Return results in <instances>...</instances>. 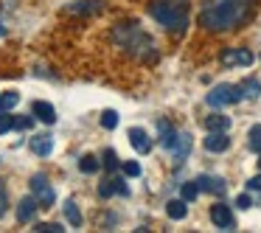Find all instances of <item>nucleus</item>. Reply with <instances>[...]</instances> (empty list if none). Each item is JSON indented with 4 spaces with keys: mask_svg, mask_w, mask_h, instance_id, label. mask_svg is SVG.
<instances>
[{
    "mask_svg": "<svg viewBox=\"0 0 261 233\" xmlns=\"http://www.w3.org/2000/svg\"><path fill=\"white\" fill-rule=\"evenodd\" d=\"M98 194H101L104 199L113 197V194H121V197H126V194H129V188L124 186V180H121V177H113V180H104L101 186H98Z\"/></svg>",
    "mask_w": 261,
    "mask_h": 233,
    "instance_id": "12",
    "label": "nucleus"
},
{
    "mask_svg": "<svg viewBox=\"0 0 261 233\" xmlns=\"http://www.w3.org/2000/svg\"><path fill=\"white\" fill-rule=\"evenodd\" d=\"M17 101H20V96L14 90H9V93H0V113H9L12 107H17Z\"/></svg>",
    "mask_w": 261,
    "mask_h": 233,
    "instance_id": "21",
    "label": "nucleus"
},
{
    "mask_svg": "<svg viewBox=\"0 0 261 233\" xmlns=\"http://www.w3.org/2000/svg\"><path fill=\"white\" fill-rule=\"evenodd\" d=\"M65 216H68V222H70L73 227L82 225V214H79V208H76V202H70V199L65 202Z\"/></svg>",
    "mask_w": 261,
    "mask_h": 233,
    "instance_id": "23",
    "label": "nucleus"
},
{
    "mask_svg": "<svg viewBox=\"0 0 261 233\" xmlns=\"http://www.w3.org/2000/svg\"><path fill=\"white\" fill-rule=\"evenodd\" d=\"M31 191H34V197L40 199V205H45V208H51L54 199H57V194H54V188L48 186V177L45 174H34V177H31Z\"/></svg>",
    "mask_w": 261,
    "mask_h": 233,
    "instance_id": "4",
    "label": "nucleus"
},
{
    "mask_svg": "<svg viewBox=\"0 0 261 233\" xmlns=\"http://www.w3.org/2000/svg\"><path fill=\"white\" fill-rule=\"evenodd\" d=\"M242 90H244V96H247V98H258L261 96V82L258 79H244L242 82Z\"/></svg>",
    "mask_w": 261,
    "mask_h": 233,
    "instance_id": "22",
    "label": "nucleus"
},
{
    "mask_svg": "<svg viewBox=\"0 0 261 233\" xmlns=\"http://www.w3.org/2000/svg\"><path fill=\"white\" fill-rule=\"evenodd\" d=\"M158 132H160V146H166V149L174 146L177 132H174V126H171L169 121H158Z\"/></svg>",
    "mask_w": 261,
    "mask_h": 233,
    "instance_id": "17",
    "label": "nucleus"
},
{
    "mask_svg": "<svg viewBox=\"0 0 261 233\" xmlns=\"http://www.w3.org/2000/svg\"><path fill=\"white\" fill-rule=\"evenodd\" d=\"M34 230H40V233H45V230H48V233H62L65 227H62V225H57V222H48V225H45V222H40V225H37Z\"/></svg>",
    "mask_w": 261,
    "mask_h": 233,
    "instance_id": "29",
    "label": "nucleus"
},
{
    "mask_svg": "<svg viewBox=\"0 0 261 233\" xmlns=\"http://www.w3.org/2000/svg\"><path fill=\"white\" fill-rule=\"evenodd\" d=\"M31 113H34V118L42 121V124H57V110L48 101H34L31 104Z\"/></svg>",
    "mask_w": 261,
    "mask_h": 233,
    "instance_id": "10",
    "label": "nucleus"
},
{
    "mask_svg": "<svg viewBox=\"0 0 261 233\" xmlns=\"http://www.w3.org/2000/svg\"><path fill=\"white\" fill-rule=\"evenodd\" d=\"M258 169H261V154H258Z\"/></svg>",
    "mask_w": 261,
    "mask_h": 233,
    "instance_id": "35",
    "label": "nucleus"
},
{
    "mask_svg": "<svg viewBox=\"0 0 261 233\" xmlns=\"http://www.w3.org/2000/svg\"><path fill=\"white\" fill-rule=\"evenodd\" d=\"M242 98H244L242 85H216L205 96V101H208V107H230V104H239Z\"/></svg>",
    "mask_w": 261,
    "mask_h": 233,
    "instance_id": "3",
    "label": "nucleus"
},
{
    "mask_svg": "<svg viewBox=\"0 0 261 233\" xmlns=\"http://www.w3.org/2000/svg\"><path fill=\"white\" fill-rule=\"evenodd\" d=\"M101 166H104V169H110V171H115V169H118V166H121V160H118V154H115L113 152V149H104V154H101Z\"/></svg>",
    "mask_w": 261,
    "mask_h": 233,
    "instance_id": "24",
    "label": "nucleus"
},
{
    "mask_svg": "<svg viewBox=\"0 0 261 233\" xmlns=\"http://www.w3.org/2000/svg\"><path fill=\"white\" fill-rule=\"evenodd\" d=\"M188 152H191V135H188V132H177V141H174V146H171L174 160H186Z\"/></svg>",
    "mask_w": 261,
    "mask_h": 233,
    "instance_id": "14",
    "label": "nucleus"
},
{
    "mask_svg": "<svg viewBox=\"0 0 261 233\" xmlns=\"http://www.w3.org/2000/svg\"><path fill=\"white\" fill-rule=\"evenodd\" d=\"M247 188H250V191H261V174L250 177V180H247Z\"/></svg>",
    "mask_w": 261,
    "mask_h": 233,
    "instance_id": "32",
    "label": "nucleus"
},
{
    "mask_svg": "<svg viewBox=\"0 0 261 233\" xmlns=\"http://www.w3.org/2000/svg\"><path fill=\"white\" fill-rule=\"evenodd\" d=\"M3 202H6V194H3V188H0V214L6 211V205H3Z\"/></svg>",
    "mask_w": 261,
    "mask_h": 233,
    "instance_id": "33",
    "label": "nucleus"
},
{
    "mask_svg": "<svg viewBox=\"0 0 261 233\" xmlns=\"http://www.w3.org/2000/svg\"><path fill=\"white\" fill-rule=\"evenodd\" d=\"M253 0H202L199 25L208 31H230L250 14Z\"/></svg>",
    "mask_w": 261,
    "mask_h": 233,
    "instance_id": "1",
    "label": "nucleus"
},
{
    "mask_svg": "<svg viewBox=\"0 0 261 233\" xmlns=\"http://www.w3.org/2000/svg\"><path fill=\"white\" fill-rule=\"evenodd\" d=\"M14 126H17V118H12L9 113H0V135L3 132H12Z\"/></svg>",
    "mask_w": 261,
    "mask_h": 233,
    "instance_id": "27",
    "label": "nucleus"
},
{
    "mask_svg": "<svg viewBox=\"0 0 261 233\" xmlns=\"http://www.w3.org/2000/svg\"><path fill=\"white\" fill-rule=\"evenodd\" d=\"M3 34H6V31H3V25H0V37H3Z\"/></svg>",
    "mask_w": 261,
    "mask_h": 233,
    "instance_id": "34",
    "label": "nucleus"
},
{
    "mask_svg": "<svg viewBox=\"0 0 261 233\" xmlns=\"http://www.w3.org/2000/svg\"><path fill=\"white\" fill-rule=\"evenodd\" d=\"M29 149L37 154V158H48L54 152V138L51 135H34L29 141Z\"/></svg>",
    "mask_w": 261,
    "mask_h": 233,
    "instance_id": "9",
    "label": "nucleus"
},
{
    "mask_svg": "<svg viewBox=\"0 0 261 233\" xmlns=\"http://www.w3.org/2000/svg\"><path fill=\"white\" fill-rule=\"evenodd\" d=\"M211 222H214L219 230H233V227H236V219H233V214H230V205H225V202H219V205L211 208Z\"/></svg>",
    "mask_w": 261,
    "mask_h": 233,
    "instance_id": "6",
    "label": "nucleus"
},
{
    "mask_svg": "<svg viewBox=\"0 0 261 233\" xmlns=\"http://www.w3.org/2000/svg\"><path fill=\"white\" fill-rule=\"evenodd\" d=\"M180 194H182V199H186V202H194V199H197V194H199V186H197V180H194V183H186Z\"/></svg>",
    "mask_w": 261,
    "mask_h": 233,
    "instance_id": "26",
    "label": "nucleus"
},
{
    "mask_svg": "<svg viewBox=\"0 0 261 233\" xmlns=\"http://www.w3.org/2000/svg\"><path fill=\"white\" fill-rule=\"evenodd\" d=\"M149 12H152V17L158 20L160 25H166L169 31H186V25H188V14L182 12V9L171 6V3H152Z\"/></svg>",
    "mask_w": 261,
    "mask_h": 233,
    "instance_id": "2",
    "label": "nucleus"
},
{
    "mask_svg": "<svg viewBox=\"0 0 261 233\" xmlns=\"http://www.w3.org/2000/svg\"><path fill=\"white\" fill-rule=\"evenodd\" d=\"M37 208H40V199H37V197H25L23 202L17 205V219L20 222H31V219H34V214H37Z\"/></svg>",
    "mask_w": 261,
    "mask_h": 233,
    "instance_id": "15",
    "label": "nucleus"
},
{
    "mask_svg": "<svg viewBox=\"0 0 261 233\" xmlns=\"http://www.w3.org/2000/svg\"><path fill=\"white\" fill-rule=\"evenodd\" d=\"M31 126H34V118H31V115H25V118H17V126H14V130H31Z\"/></svg>",
    "mask_w": 261,
    "mask_h": 233,
    "instance_id": "30",
    "label": "nucleus"
},
{
    "mask_svg": "<svg viewBox=\"0 0 261 233\" xmlns=\"http://www.w3.org/2000/svg\"><path fill=\"white\" fill-rule=\"evenodd\" d=\"M129 143H132V149H135L138 154H149V152H152V141H149V135L141 130V126H132V130H129Z\"/></svg>",
    "mask_w": 261,
    "mask_h": 233,
    "instance_id": "7",
    "label": "nucleus"
},
{
    "mask_svg": "<svg viewBox=\"0 0 261 233\" xmlns=\"http://www.w3.org/2000/svg\"><path fill=\"white\" fill-rule=\"evenodd\" d=\"M236 205H239V208H250V205H253L250 194H239V197H236Z\"/></svg>",
    "mask_w": 261,
    "mask_h": 233,
    "instance_id": "31",
    "label": "nucleus"
},
{
    "mask_svg": "<svg viewBox=\"0 0 261 233\" xmlns=\"http://www.w3.org/2000/svg\"><path fill=\"white\" fill-rule=\"evenodd\" d=\"M104 9V0H76L68 6V14H96Z\"/></svg>",
    "mask_w": 261,
    "mask_h": 233,
    "instance_id": "11",
    "label": "nucleus"
},
{
    "mask_svg": "<svg viewBox=\"0 0 261 233\" xmlns=\"http://www.w3.org/2000/svg\"><path fill=\"white\" fill-rule=\"evenodd\" d=\"M101 126L104 130H115V126H118V113H115V110H104L101 113Z\"/></svg>",
    "mask_w": 261,
    "mask_h": 233,
    "instance_id": "25",
    "label": "nucleus"
},
{
    "mask_svg": "<svg viewBox=\"0 0 261 233\" xmlns=\"http://www.w3.org/2000/svg\"><path fill=\"white\" fill-rule=\"evenodd\" d=\"M205 130H208V132H227V130H230V118L222 115V113H214V115L205 118Z\"/></svg>",
    "mask_w": 261,
    "mask_h": 233,
    "instance_id": "16",
    "label": "nucleus"
},
{
    "mask_svg": "<svg viewBox=\"0 0 261 233\" xmlns=\"http://www.w3.org/2000/svg\"><path fill=\"white\" fill-rule=\"evenodd\" d=\"M230 146V138L225 135V132H208V138H205V149L214 154L225 152V149Z\"/></svg>",
    "mask_w": 261,
    "mask_h": 233,
    "instance_id": "13",
    "label": "nucleus"
},
{
    "mask_svg": "<svg viewBox=\"0 0 261 233\" xmlns=\"http://www.w3.org/2000/svg\"><path fill=\"white\" fill-rule=\"evenodd\" d=\"M166 214H169V219H174V222L186 219V214H188L186 199H171V202H166Z\"/></svg>",
    "mask_w": 261,
    "mask_h": 233,
    "instance_id": "18",
    "label": "nucleus"
},
{
    "mask_svg": "<svg viewBox=\"0 0 261 233\" xmlns=\"http://www.w3.org/2000/svg\"><path fill=\"white\" fill-rule=\"evenodd\" d=\"M247 146L253 149V152L261 154V124L250 126V132H247Z\"/></svg>",
    "mask_w": 261,
    "mask_h": 233,
    "instance_id": "20",
    "label": "nucleus"
},
{
    "mask_svg": "<svg viewBox=\"0 0 261 233\" xmlns=\"http://www.w3.org/2000/svg\"><path fill=\"white\" fill-rule=\"evenodd\" d=\"M222 65L225 68H250L253 65V54L247 48H230L222 54Z\"/></svg>",
    "mask_w": 261,
    "mask_h": 233,
    "instance_id": "5",
    "label": "nucleus"
},
{
    "mask_svg": "<svg viewBox=\"0 0 261 233\" xmlns=\"http://www.w3.org/2000/svg\"><path fill=\"white\" fill-rule=\"evenodd\" d=\"M121 169H124L126 177H141V163L138 160H126V163H121Z\"/></svg>",
    "mask_w": 261,
    "mask_h": 233,
    "instance_id": "28",
    "label": "nucleus"
},
{
    "mask_svg": "<svg viewBox=\"0 0 261 233\" xmlns=\"http://www.w3.org/2000/svg\"><path fill=\"white\" fill-rule=\"evenodd\" d=\"M79 169L85 171V174H93V171H98V169H101V163H98V158H96V154H82Z\"/></svg>",
    "mask_w": 261,
    "mask_h": 233,
    "instance_id": "19",
    "label": "nucleus"
},
{
    "mask_svg": "<svg viewBox=\"0 0 261 233\" xmlns=\"http://www.w3.org/2000/svg\"><path fill=\"white\" fill-rule=\"evenodd\" d=\"M197 186H199V191H208V194H225L227 191V183L222 177H214V174L197 177Z\"/></svg>",
    "mask_w": 261,
    "mask_h": 233,
    "instance_id": "8",
    "label": "nucleus"
}]
</instances>
